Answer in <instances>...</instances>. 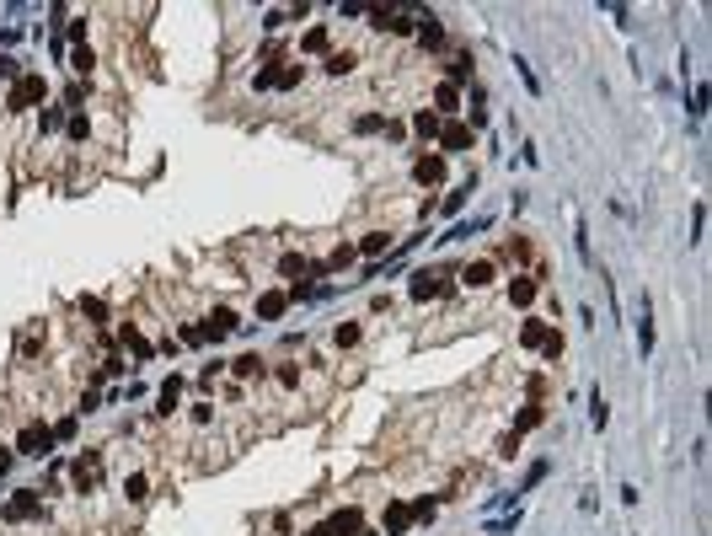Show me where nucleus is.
Wrapping results in <instances>:
<instances>
[{"label": "nucleus", "mask_w": 712, "mask_h": 536, "mask_svg": "<svg viewBox=\"0 0 712 536\" xmlns=\"http://www.w3.org/2000/svg\"><path fill=\"white\" fill-rule=\"evenodd\" d=\"M43 97H49V81H43V75H22V81L11 86L6 108H11V113H27V108H38Z\"/></svg>", "instance_id": "f257e3e1"}, {"label": "nucleus", "mask_w": 712, "mask_h": 536, "mask_svg": "<svg viewBox=\"0 0 712 536\" xmlns=\"http://www.w3.org/2000/svg\"><path fill=\"white\" fill-rule=\"evenodd\" d=\"M54 445H60V440H54V429H49V424H27L22 435H16V451H22V456H38V462H43Z\"/></svg>", "instance_id": "f03ea898"}, {"label": "nucleus", "mask_w": 712, "mask_h": 536, "mask_svg": "<svg viewBox=\"0 0 712 536\" xmlns=\"http://www.w3.org/2000/svg\"><path fill=\"white\" fill-rule=\"evenodd\" d=\"M471 140H477L471 123H460V118L439 123V156H460V150H471Z\"/></svg>", "instance_id": "7ed1b4c3"}, {"label": "nucleus", "mask_w": 712, "mask_h": 536, "mask_svg": "<svg viewBox=\"0 0 712 536\" xmlns=\"http://www.w3.org/2000/svg\"><path fill=\"white\" fill-rule=\"evenodd\" d=\"M236 328H242V322H236V311H230V306H215V311L204 317V328H198V333H204L209 343H220L225 333H236Z\"/></svg>", "instance_id": "20e7f679"}, {"label": "nucleus", "mask_w": 712, "mask_h": 536, "mask_svg": "<svg viewBox=\"0 0 712 536\" xmlns=\"http://www.w3.org/2000/svg\"><path fill=\"white\" fill-rule=\"evenodd\" d=\"M33 515H43V499H38V488H22V493H11V504H6V520H33Z\"/></svg>", "instance_id": "39448f33"}, {"label": "nucleus", "mask_w": 712, "mask_h": 536, "mask_svg": "<svg viewBox=\"0 0 712 536\" xmlns=\"http://www.w3.org/2000/svg\"><path fill=\"white\" fill-rule=\"evenodd\" d=\"M284 311H290V290H263L257 295V317L263 322H278Z\"/></svg>", "instance_id": "423d86ee"}, {"label": "nucleus", "mask_w": 712, "mask_h": 536, "mask_svg": "<svg viewBox=\"0 0 712 536\" xmlns=\"http://www.w3.org/2000/svg\"><path fill=\"white\" fill-rule=\"evenodd\" d=\"M412 177H418L423 188L445 183V156H418V161H412Z\"/></svg>", "instance_id": "0eeeda50"}, {"label": "nucleus", "mask_w": 712, "mask_h": 536, "mask_svg": "<svg viewBox=\"0 0 712 536\" xmlns=\"http://www.w3.org/2000/svg\"><path fill=\"white\" fill-rule=\"evenodd\" d=\"M418 43L423 49H439V43H445V27H439L434 11H418Z\"/></svg>", "instance_id": "6e6552de"}, {"label": "nucleus", "mask_w": 712, "mask_h": 536, "mask_svg": "<svg viewBox=\"0 0 712 536\" xmlns=\"http://www.w3.org/2000/svg\"><path fill=\"white\" fill-rule=\"evenodd\" d=\"M70 472H75V488H81V493H91V488H97V477H102V462H97V456H81Z\"/></svg>", "instance_id": "1a4fd4ad"}, {"label": "nucleus", "mask_w": 712, "mask_h": 536, "mask_svg": "<svg viewBox=\"0 0 712 536\" xmlns=\"http://www.w3.org/2000/svg\"><path fill=\"white\" fill-rule=\"evenodd\" d=\"M434 295H445V279H439V274H429V268L412 274V301H434Z\"/></svg>", "instance_id": "9d476101"}, {"label": "nucleus", "mask_w": 712, "mask_h": 536, "mask_svg": "<svg viewBox=\"0 0 712 536\" xmlns=\"http://www.w3.org/2000/svg\"><path fill=\"white\" fill-rule=\"evenodd\" d=\"M493 274H498V268L487 263V257H477V263H466V268H460V279H466L471 290H482V284H493Z\"/></svg>", "instance_id": "9b49d317"}, {"label": "nucleus", "mask_w": 712, "mask_h": 536, "mask_svg": "<svg viewBox=\"0 0 712 536\" xmlns=\"http://www.w3.org/2000/svg\"><path fill=\"white\" fill-rule=\"evenodd\" d=\"M412 531V510L407 504H386V536H407Z\"/></svg>", "instance_id": "f8f14e48"}, {"label": "nucleus", "mask_w": 712, "mask_h": 536, "mask_svg": "<svg viewBox=\"0 0 712 536\" xmlns=\"http://www.w3.org/2000/svg\"><path fill=\"white\" fill-rule=\"evenodd\" d=\"M536 295H541V279H525V274H519V279H509V301H514V306H531Z\"/></svg>", "instance_id": "ddd939ff"}, {"label": "nucleus", "mask_w": 712, "mask_h": 536, "mask_svg": "<svg viewBox=\"0 0 712 536\" xmlns=\"http://www.w3.org/2000/svg\"><path fill=\"white\" fill-rule=\"evenodd\" d=\"M439 123H445V118H439L434 108H418V113H412V129H418L423 140H439Z\"/></svg>", "instance_id": "4468645a"}, {"label": "nucleus", "mask_w": 712, "mask_h": 536, "mask_svg": "<svg viewBox=\"0 0 712 536\" xmlns=\"http://www.w3.org/2000/svg\"><path fill=\"white\" fill-rule=\"evenodd\" d=\"M177 397H182V376H166V381H161V408H156V413H166L171 418V408H177Z\"/></svg>", "instance_id": "2eb2a0df"}, {"label": "nucleus", "mask_w": 712, "mask_h": 536, "mask_svg": "<svg viewBox=\"0 0 712 536\" xmlns=\"http://www.w3.org/2000/svg\"><path fill=\"white\" fill-rule=\"evenodd\" d=\"M305 268H311V263H305L300 252H284V257H278V274H284L290 284H300V279H305Z\"/></svg>", "instance_id": "dca6fc26"}, {"label": "nucleus", "mask_w": 712, "mask_h": 536, "mask_svg": "<svg viewBox=\"0 0 712 536\" xmlns=\"http://www.w3.org/2000/svg\"><path fill=\"white\" fill-rule=\"evenodd\" d=\"M123 493H129V504H145L150 499V477L145 472H129V477H123Z\"/></svg>", "instance_id": "f3484780"}, {"label": "nucleus", "mask_w": 712, "mask_h": 536, "mask_svg": "<svg viewBox=\"0 0 712 536\" xmlns=\"http://www.w3.org/2000/svg\"><path fill=\"white\" fill-rule=\"evenodd\" d=\"M434 102H439V108H434V113H456V108H460V86H450V81H439V86H434Z\"/></svg>", "instance_id": "a211bd4d"}, {"label": "nucleus", "mask_w": 712, "mask_h": 536, "mask_svg": "<svg viewBox=\"0 0 712 536\" xmlns=\"http://www.w3.org/2000/svg\"><path fill=\"white\" fill-rule=\"evenodd\" d=\"M386 247H391V236H386V231H364V242L354 247V252H364V257H380Z\"/></svg>", "instance_id": "6ab92c4d"}, {"label": "nucleus", "mask_w": 712, "mask_h": 536, "mask_svg": "<svg viewBox=\"0 0 712 536\" xmlns=\"http://www.w3.org/2000/svg\"><path fill=\"white\" fill-rule=\"evenodd\" d=\"M487 225H493V220H487V215H477V220H460L456 231H450V236H439V242H466L471 231H487Z\"/></svg>", "instance_id": "aec40b11"}, {"label": "nucleus", "mask_w": 712, "mask_h": 536, "mask_svg": "<svg viewBox=\"0 0 712 536\" xmlns=\"http://www.w3.org/2000/svg\"><path fill=\"white\" fill-rule=\"evenodd\" d=\"M471 188H477V177H466V183H460V188H456V194H450V199H445V204H439V209H445V215H456V209H466Z\"/></svg>", "instance_id": "412c9836"}, {"label": "nucleus", "mask_w": 712, "mask_h": 536, "mask_svg": "<svg viewBox=\"0 0 712 536\" xmlns=\"http://www.w3.org/2000/svg\"><path fill=\"white\" fill-rule=\"evenodd\" d=\"M354 65H359V54H349V49H343V54H327V75H349Z\"/></svg>", "instance_id": "4be33fe9"}, {"label": "nucleus", "mask_w": 712, "mask_h": 536, "mask_svg": "<svg viewBox=\"0 0 712 536\" xmlns=\"http://www.w3.org/2000/svg\"><path fill=\"white\" fill-rule=\"evenodd\" d=\"M91 65H97V54H91V43H81V49L70 54V70L75 75H91Z\"/></svg>", "instance_id": "5701e85b"}, {"label": "nucleus", "mask_w": 712, "mask_h": 536, "mask_svg": "<svg viewBox=\"0 0 712 536\" xmlns=\"http://www.w3.org/2000/svg\"><path fill=\"white\" fill-rule=\"evenodd\" d=\"M638 349H643V359L653 354V322H648V306H643V317H638Z\"/></svg>", "instance_id": "b1692460"}, {"label": "nucleus", "mask_w": 712, "mask_h": 536, "mask_svg": "<svg viewBox=\"0 0 712 536\" xmlns=\"http://www.w3.org/2000/svg\"><path fill=\"white\" fill-rule=\"evenodd\" d=\"M230 370H236V376H263V359H257V354H242V359H230Z\"/></svg>", "instance_id": "393cba45"}, {"label": "nucleus", "mask_w": 712, "mask_h": 536, "mask_svg": "<svg viewBox=\"0 0 712 536\" xmlns=\"http://www.w3.org/2000/svg\"><path fill=\"white\" fill-rule=\"evenodd\" d=\"M541 338H546V328H541V322H525V328H519V343H525V349H541Z\"/></svg>", "instance_id": "a878e982"}, {"label": "nucleus", "mask_w": 712, "mask_h": 536, "mask_svg": "<svg viewBox=\"0 0 712 536\" xmlns=\"http://www.w3.org/2000/svg\"><path fill=\"white\" fill-rule=\"evenodd\" d=\"M300 49L305 54H327V27H311V33L300 38Z\"/></svg>", "instance_id": "bb28decb"}, {"label": "nucleus", "mask_w": 712, "mask_h": 536, "mask_svg": "<svg viewBox=\"0 0 712 536\" xmlns=\"http://www.w3.org/2000/svg\"><path fill=\"white\" fill-rule=\"evenodd\" d=\"M123 343H129V349L140 354V359H150V343L140 338V328H134V322H129V328H123Z\"/></svg>", "instance_id": "cd10ccee"}, {"label": "nucleus", "mask_w": 712, "mask_h": 536, "mask_svg": "<svg viewBox=\"0 0 712 536\" xmlns=\"http://www.w3.org/2000/svg\"><path fill=\"white\" fill-rule=\"evenodd\" d=\"M471 75V54H456V60H450V86H460Z\"/></svg>", "instance_id": "c85d7f7f"}, {"label": "nucleus", "mask_w": 712, "mask_h": 536, "mask_svg": "<svg viewBox=\"0 0 712 536\" xmlns=\"http://www.w3.org/2000/svg\"><path fill=\"white\" fill-rule=\"evenodd\" d=\"M541 354H546V359H563V333H552V328H546V338H541Z\"/></svg>", "instance_id": "c756f323"}, {"label": "nucleus", "mask_w": 712, "mask_h": 536, "mask_svg": "<svg viewBox=\"0 0 712 536\" xmlns=\"http://www.w3.org/2000/svg\"><path fill=\"white\" fill-rule=\"evenodd\" d=\"M589 418H594V429H605L611 424V408H605V397L594 391V402H589Z\"/></svg>", "instance_id": "7c9ffc66"}, {"label": "nucleus", "mask_w": 712, "mask_h": 536, "mask_svg": "<svg viewBox=\"0 0 712 536\" xmlns=\"http://www.w3.org/2000/svg\"><path fill=\"white\" fill-rule=\"evenodd\" d=\"M332 338H338V349H354V343H359V328H354V322H338Z\"/></svg>", "instance_id": "2f4dec72"}, {"label": "nucleus", "mask_w": 712, "mask_h": 536, "mask_svg": "<svg viewBox=\"0 0 712 536\" xmlns=\"http://www.w3.org/2000/svg\"><path fill=\"white\" fill-rule=\"evenodd\" d=\"M536 424H541V402H531V408H525V413H519L514 435H519V429H536Z\"/></svg>", "instance_id": "473e14b6"}, {"label": "nucleus", "mask_w": 712, "mask_h": 536, "mask_svg": "<svg viewBox=\"0 0 712 536\" xmlns=\"http://www.w3.org/2000/svg\"><path fill=\"white\" fill-rule=\"evenodd\" d=\"M407 510H412V520H434L439 499H418V504H407Z\"/></svg>", "instance_id": "72a5a7b5"}, {"label": "nucleus", "mask_w": 712, "mask_h": 536, "mask_svg": "<svg viewBox=\"0 0 712 536\" xmlns=\"http://www.w3.org/2000/svg\"><path fill=\"white\" fill-rule=\"evenodd\" d=\"M354 129H359V134H375V129H386V118H380V113H364V118H354Z\"/></svg>", "instance_id": "f704fd0d"}, {"label": "nucleus", "mask_w": 712, "mask_h": 536, "mask_svg": "<svg viewBox=\"0 0 712 536\" xmlns=\"http://www.w3.org/2000/svg\"><path fill=\"white\" fill-rule=\"evenodd\" d=\"M300 75H305L300 65H290V70H278V75H273V86H284V91H290V86H300Z\"/></svg>", "instance_id": "c9c22d12"}, {"label": "nucleus", "mask_w": 712, "mask_h": 536, "mask_svg": "<svg viewBox=\"0 0 712 536\" xmlns=\"http://www.w3.org/2000/svg\"><path fill=\"white\" fill-rule=\"evenodd\" d=\"M0 81H22V70H16V60H11V54H0Z\"/></svg>", "instance_id": "e433bc0d"}, {"label": "nucleus", "mask_w": 712, "mask_h": 536, "mask_svg": "<svg viewBox=\"0 0 712 536\" xmlns=\"http://www.w3.org/2000/svg\"><path fill=\"white\" fill-rule=\"evenodd\" d=\"M38 123H43V134H54V129L64 123V113H60V108H43V118H38Z\"/></svg>", "instance_id": "4c0bfd02"}, {"label": "nucleus", "mask_w": 712, "mask_h": 536, "mask_svg": "<svg viewBox=\"0 0 712 536\" xmlns=\"http://www.w3.org/2000/svg\"><path fill=\"white\" fill-rule=\"evenodd\" d=\"M81 311H86L91 322H102V301H97V295H81Z\"/></svg>", "instance_id": "58836bf2"}, {"label": "nucleus", "mask_w": 712, "mask_h": 536, "mask_svg": "<svg viewBox=\"0 0 712 536\" xmlns=\"http://www.w3.org/2000/svg\"><path fill=\"white\" fill-rule=\"evenodd\" d=\"M514 70H519V81L531 86V91H541V81H536V70H531V65H525V60H514Z\"/></svg>", "instance_id": "ea45409f"}, {"label": "nucleus", "mask_w": 712, "mask_h": 536, "mask_svg": "<svg viewBox=\"0 0 712 536\" xmlns=\"http://www.w3.org/2000/svg\"><path fill=\"white\" fill-rule=\"evenodd\" d=\"M86 134H91V123H86V113H75L70 118V140H86Z\"/></svg>", "instance_id": "a19ab883"}, {"label": "nucleus", "mask_w": 712, "mask_h": 536, "mask_svg": "<svg viewBox=\"0 0 712 536\" xmlns=\"http://www.w3.org/2000/svg\"><path fill=\"white\" fill-rule=\"evenodd\" d=\"M278 386H300V365H284V370H278Z\"/></svg>", "instance_id": "79ce46f5"}, {"label": "nucleus", "mask_w": 712, "mask_h": 536, "mask_svg": "<svg viewBox=\"0 0 712 536\" xmlns=\"http://www.w3.org/2000/svg\"><path fill=\"white\" fill-rule=\"evenodd\" d=\"M273 75H278V70H257L252 86H257V91H273Z\"/></svg>", "instance_id": "37998d69"}, {"label": "nucleus", "mask_w": 712, "mask_h": 536, "mask_svg": "<svg viewBox=\"0 0 712 536\" xmlns=\"http://www.w3.org/2000/svg\"><path fill=\"white\" fill-rule=\"evenodd\" d=\"M498 456H509V462H514V456H519V435H504V445H498Z\"/></svg>", "instance_id": "c03bdc74"}, {"label": "nucleus", "mask_w": 712, "mask_h": 536, "mask_svg": "<svg viewBox=\"0 0 712 536\" xmlns=\"http://www.w3.org/2000/svg\"><path fill=\"white\" fill-rule=\"evenodd\" d=\"M54 440H75V418H60V424H54Z\"/></svg>", "instance_id": "a18cd8bd"}, {"label": "nucleus", "mask_w": 712, "mask_h": 536, "mask_svg": "<svg viewBox=\"0 0 712 536\" xmlns=\"http://www.w3.org/2000/svg\"><path fill=\"white\" fill-rule=\"evenodd\" d=\"M305 536H332V531H327V520H322V525H311V531H305Z\"/></svg>", "instance_id": "49530a36"}]
</instances>
